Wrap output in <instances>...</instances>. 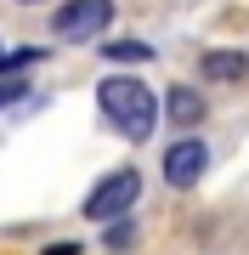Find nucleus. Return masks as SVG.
I'll list each match as a JSON object with an SVG mask.
<instances>
[{
	"mask_svg": "<svg viewBox=\"0 0 249 255\" xmlns=\"http://www.w3.org/2000/svg\"><path fill=\"white\" fill-rule=\"evenodd\" d=\"M210 170V147H204L198 136H181L165 147V182L170 187H198V176Z\"/></svg>",
	"mask_w": 249,
	"mask_h": 255,
	"instance_id": "nucleus-4",
	"label": "nucleus"
},
{
	"mask_svg": "<svg viewBox=\"0 0 249 255\" xmlns=\"http://www.w3.org/2000/svg\"><path fill=\"white\" fill-rule=\"evenodd\" d=\"M28 6H40V0H28Z\"/></svg>",
	"mask_w": 249,
	"mask_h": 255,
	"instance_id": "nucleus-11",
	"label": "nucleus"
},
{
	"mask_svg": "<svg viewBox=\"0 0 249 255\" xmlns=\"http://www.w3.org/2000/svg\"><path fill=\"white\" fill-rule=\"evenodd\" d=\"M102 57L108 63H153V46H142V40H108Z\"/></svg>",
	"mask_w": 249,
	"mask_h": 255,
	"instance_id": "nucleus-7",
	"label": "nucleus"
},
{
	"mask_svg": "<svg viewBox=\"0 0 249 255\" xmlns=\"http://www.w3.org/2000/svg\"><path fill=\"white\" fill-rule=\"evenodd\" d=\"M136 244V227H130L125 216H113V227H108V250H130Z\"/></svg>",
	"mask_w": 249,
	"mask_h": 255,
	"instance_id": "nucleus-9",
	"label": "nucleus"
},
{
	"mask_svg": "<svg viewBox=\"0 0 249 255\" xmlns=\"http://www.w3.org/2000/svg\"><path fill=\"white\" fill-rule=\"evenodd\" d=\"M108 23H113V0H68V6H57V17H51V28L63 40H96Z\"/></svg>",
	"mask_w": 249,
	"mask_h": 255,
	"instance_id": "nucleus-3",
	"label": "nucleus"
},
{
	"mask_svg": "<svg viewBox=\"0 0 249 255\" xmlns=\"http://www.w3.org/2000/svg\"><path fill=\"white\" fill-rule=\"evenodd\" d=\"M204 80H227V85H238L244 74H249V57L244 51H204Z\"/></svg>",
	"mask_w": 249,
	"mask_h": 255,
	"instance_id": "nucleus-5",
	"label": "nucleus"
},
{
	"mask_svg": "<svg viewBox=\"0 0 249 255\" xmlns=\"http://www.w3.org/2000/svg\"><path fill=\"white\" fill-rule=\"evenodd\" d=\"M40 46H17V51H0V74H17V68H28V63H40Z\"/></svg>",
	"mask_w": 249,
	"mask_h": 255,
	"instance_id": "nucleus-8",
	"label": "nucleus"
},
{
	"mask_svg": "<svg viewBox=\"0 0 249 255\" xmlns=\"http://www.w3.org/2000/svg\"><path fill=\"white\" fill-rule=\"evenodd\" d=\"M23 97H28V85L17 74H0V108H11V102H23Z\"/></svg>",
	"mask_w": 249,
	"mask_h": 255,
	"instance_id": "nucleus-10",
	"label": "nucleus"
},
{
	"mask_svg": "<svg viewBox=\"0 0 249 255\" xmlns=\"http://www.w3.org/2000/svg\"><path fill=\"white\" fill-rule=\"evenodd\" d=\"M96 102H102V119H108L119 136H130V142H148L153 136L159 97L136 80V74H108V80L96 85Z\"/></svg>",
	"mask_w": 249,
	"mask_h": 255,
	"instance_id": "nucleus-1",
	"label": "nucleus"
},
{
	"mask_svg": "<svg viewBox=\"0 0 249 255\" xmlns=\"http://www.w3.org/2000/svg\"><path fill=\"white\" fill-rule=\"evenodd\" d=\"M142 199V176L130 170V164H119V170H108L102 182L85 193V221H113V216H130V204Z\"/></svg>",
	"mask_w": 249,
	"mask_h": 255,
	"instance_id": "nucleus-2",
	"label": "nucleus"
},
{
	"mask_svg": "<svg viewBox=\"0 0 249 255\" xmlns=\"http://www.w3.org/2000/svg\"><path fill=\"white\" fill-rule=\"evenodd\" d=\"M165 114H170V125L193 130L198 119H204V97H198V91H187V85H175V91L165 97Z\"/></svg>",
	"mask_w": 249,
	"mask_h": 255,
	"instance_id": "nucleus-6",
	"label": "nucleus"
}]
</instances>
